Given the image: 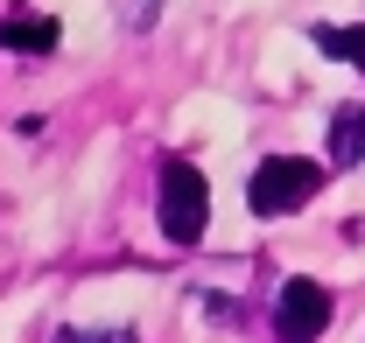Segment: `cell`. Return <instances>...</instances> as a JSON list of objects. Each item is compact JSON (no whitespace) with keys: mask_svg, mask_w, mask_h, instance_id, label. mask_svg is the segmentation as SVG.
Returning <instances> with one entry per match:
<instances>
[{"mask_svg":"<svg viewBox=\"0 0 365 343\" xmlns=\"http://www.w3.org/2000/svg\"><path fill=\"white\" fill-rule=\"evenodd\" d=\"M204 224H211L204 169H197V162H182V154H169V162H162V231H169V246H197V238H204Z\"/></svg>","mask_w":365,"mask_h":343,"instance_id":"1","label":"cell"},{"mask_svg":"<svg viewBox=\"0 0 365 343\" xmlns=\"http://www.w3.org/2000/svg\"><path fill=\"white\" fill-rule=\"evenodd\" d=\"M317 189H323V169L302 162V154H267V162L253 169V182H246L253 217H288V211H302Z\"/></svg>","mask_w":365,"mask_h":343,"instance_id":"2","label":"cell"},{"mask_svg":"<svg viewBox=\"0 0 365 343\" xmlns=\"http://www.w3.org/2000/svg\"><path fill=\"white\" fill-rule=\"evenodd\" d=\"M323 329H330V295L317 280H288L274 295V337L281 343H317Z\"/></svg>","mask_w":365,"mask_h":343,"instance_id":"3","label":"cell"},{"mask_svg":"<svg viewBox=\"0 0 365 343\" xmlns=\"http://www.w3.org/2000/svg\"><path fill=\"white\" fill-rule=\"evenodd\" d=\"M0 49H7V56H14V49H21V56H49V49H56V21H49V14H21V21L0 28Z\"/></svg>","mask_w":365,"mask_h":343,"instance_id":"4","label":"cell"},{"mask_svg":"<svg viewBox=\"0 0 365 343\" xmlns=\"http://www.w3.org/2000/svg\"><path fill=\"white\" fill-rule=\"evenodd\" d=\"M330 154L351 169V162H365V105H344L337 120H330Z\"/></svg>","mask_w":365,"mask_h":343,"instance_id":"5","label":"cell"},{"mask_svg":"<svg viewBox=\"0 0 365 343\" xmlns=\"http://www.w3.org/2000/svg\"><path fill=\"white\" fill-rule=\"evenodd\" d=\"M309 36H317V49H323V56H337V63H359V70H365V28H337V21H317Z\"/></svg>","mask_w":365,"mask_h":343,"instance_id":"6","label":"cell"},{"mask_svg":"<svg viewBox=\"0 0 365 343\" xmlns=\"http://www.w3.org/2000/svg\"><path fill=\"white\" fill-rule=\"evenodd\" d=\"M63 343H134L127 329H63Z\"/></svg>","mask_w":365,"mask_h":343,"instance_id":"7","label":"cell"}]
</instances>
